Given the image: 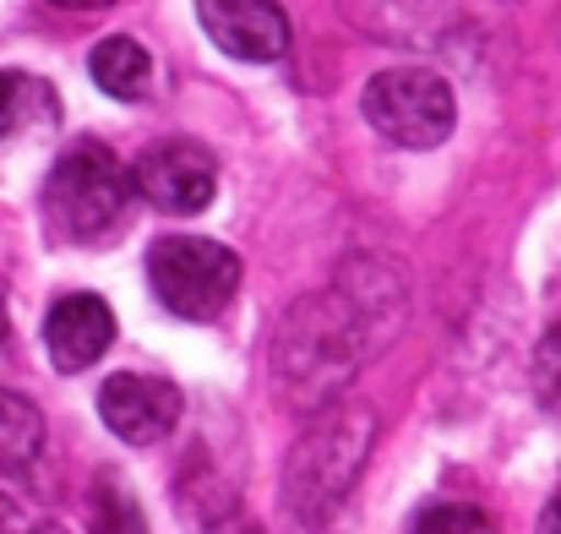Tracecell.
I'll use <instances>...</instances> for the list:
<instances>
[{"mask_svg": "<svg viewBox=\"0 0 561 534\" xmlns=\"http://www.w3.org/2000/svg\"><path fill=\"white\" fill-rule=\"evenodd\" d=\"M535 382H540V398H546V404H561V328H551L546 344H540Z\"/></svg>", "mask_w": 561, "mask_h": 534, "instance_id": "cell-14", "label": "cell"}, {"mask_svg": "<svg viewBox=\"0 0 561 534\" xmlns=\"http://www.w3.org/2000/svg\"><path fill=\"white\" fill-rule=\"evenodd\" d=\"M131 191L142 202H153L159 213H202L218 191V159L186 137L153 143L131 170Z\"/></svg>", "mask_w": 561, "mask_h": 534, "instance_id": "cell-6", "label": "cell"}, {"mask_svg": "<svg viewBox=\"0 0 561 534\" xmlns=\"http://www.w3.org/2000/svg\"><path fill=\"white\" fill-rule=\"evenodd\" d=\"M540 530H551V534H561V491L551 497V508L540 513Z\"/></svg>", "mask_w": 561, "mask_h": 534, "instance_id": "cell-15", "label": "cell"}, {"mask_svg": "<svg viewBox=\"0 0 561 534\" xmlns=\"http://www.w3.org/2000/svg\"><path fill=\"white\" fill-rule=\"evenodd\" d=\"M55 88L27 77V71H0V148L16 143L22 132L33 126H49L55 121Z\"/></svg>", "mask_w": 561, "mask_h": 534, "instance_id": "cell-12", "label": "cell"}, {"mask_svg": "<svg viewBox=\"0 0 561 534\" xmlns=\"http://www.w3.org/2000/svg\"><path fill=\"white\" fill-rule=\"evenodd\" d=\"M181 409H186L181 387L164 382V376H148V371H121V376H110V382L99 387V414H104V425H110L121 442H131V447L164 442V436L175 431Z\"/></svg>", "mask_w": 561, "mask_h": 534, "instance_id": "cell-7", "label": "cell"}, {"mask_svg": "<svg viewBox=\"0 0 561 534\" xmlns=\"http://www.w3.org/2000/svg\"><path fill=\"white\" fill-rule=\"evenodd\" d=\"M126 202H131V175H126L121 159H115L104 143H93V137L71 143V148L55 159L49 180H44V218H49V229H55L60 240H71V246H93V240H104L110 229H121Z\"/></svg>", "mask_w": 561, "mask_h": 534, "instance_id": "cell-2", "label": "cell"}, {"mask_svg": "<svg viewBox=\"0 0 561 534\" xmlns=\"http://www.w3.org/2000/svg\"><path fill=\"white\" fill-rule=\"evenodd\" d=\"M196 16L234 60H278L289 49V16L278 0H196Z\"/></svg>", "mask_w": 561, "mask_h": 534, "instance_id": "cell-8", "label": "cell"}, {"mask_svg": "<svg viewBox=\"0 0 561 534\" xmlns=\"http://www.w3.org/2000/svg\"><path fill=\"white\" fill-rule=\"evenodd\" d=\"M371 442H376L371 409H360V404H333L328 414H317L311 431L300 436V447L289 453V475H284V502H289V513L306 519V524L328 519V513L344 502V491L360 480Z\"/></svg>", "mask_w": 561, "mask_h": 534, "instance_id": "cell-1", "label": "cell"}, {"mask_svg": "<svg viewBox=\"0 0 561 534\" xmlns=\"http://www.w3.org/2000/svg\"><path fill=\"white\" fill-rule=\"evenodd\" d=\"M355 360H360V333H355V317L339 295L306 300L300 311H289V322L278 333V371L289 382L300 376V387L317 382V393H333Z\"/></svg>", "mask_w": 561, "mask_h": 534, "instance_id": "cell-5", "label": "cell"}, {"mask_svg": "<svg viewBox=\"0 0 561 534\" xmlns=\"http://www.w3.org/2000/svg\"><path fill=\"white\" fill-rule=\"evenodd\" d=\"M0 530H11V502L0 497Z\"/></svg>", "mask_w": 561, "mask_h": 534, "instance_id": "cell-17", "label": "cell"}, {"mask_svg": "<svg viewBox=\"0 0 561 534\" xmlns=\"http://www.w3.org/2000/svg\"><path fill=\"white\" fill-rule=\"evenodd\" d=\"M55 5H66V11H99V5H115V0H55Z\"/></svg>", "mask_w": 561, "mask_h": 534, "instance_id": "cell-16", "label": "cell"}, {"mask_svg": "<svg viewBox=\"0 0 561 534\" xmlns=\"http://www.w3.org/2000/svg\"><path fill=\"white\" fill-rule=\"evenodd\" d=\"M88 71H93L99 93H110V99H142V93L153 88V60H148V49H142L137 38H121V33L104 38V44H93Z\"/></svg>", "mask_w": 561, "mask_h": 534, "instance_id": "cell-10", "label": "cell"}, {"mask_svg": "<svg viewBox=\"0 0 561 534\" xmlns=\"http://www.w3.org/2000/svg\"><path fill=\"white\" fill-rule=\"evenodd\" d=\"M414 530H431V534H469V530H491V519H485L480 508H458V502H447V508H425V513L414 519Z\"/></svg>", "mask_w": 561, "mask_h": 534, "instance_id": "cell-13", "label": "cell"}, {"mask_svg": "<svg viewBox=\"0 0 561 534\" xmlns=\"http://www.w3.org/2000/svg\"><path fill=\"white\" fill-rule=\"evenodd\" d=\"M360 110H366L376 137H387L398 148H436V143H447V132L458 121L453 88L436 71H425V66L376 71L371 82H366Z\"/></svg>", "mask_w": 561, "mask_h": 534, "instance_id": "cell-4", "label": "cell"}, {"mask_svg": "<svg viewBox=\"0 0 561 534\" xmlns=\"http://www.w3.org/2000/svg\"><path fill=\"white\" fill-rule=\"evenodd\" d=\"M148 279L164 311L186 322H213L240 289V257L202 235H170L148 257Z\"/></svg>", "mask_w": 561, "mask_h": 534, "instance_id": "cell-3", "label": "cell"}, {"mask_svg": "<svg viewBox=\"0 0 561 534\" xmlns=\"http://www.w3.org/2000/svg\"><path fill=\"white\" fill-rule=\"evenodd\" d=\"M5 333H11V322H5V306H0V350H5Z\"/></svg>", "mask_w": 561, "mask_h": 534, "instance_id": "cell-18", "label": "cell"}, {"mask_svg": "<svg viewBox=\"0 0 561 534\" xmlns=\"http://www.w3.org/2000/svg\"><path fill=\"white\" fill-rule=\"evenodd\" d=\"M115 344V311L99 295H66L44 317V350L55 371H88Z\"/></svg>", "mask_w": 561, "mask_h": 534, "instance_id": "cell-9", "label": "cell"}, {"mask_svg": "<svg viewBox=\"0 0 561 534\" xmlns=\"http://www.w3.org/2000/svg\"><path fill=\"white\" fill-rule=\"evenodd\" d=\"M38 447H44V414L22 393L0 387V480H22Z\"/></svg>", "mask_w": 561, "mask_h": 534, "instance_id": "cell-11", "label": "cell"}]
</instances>
